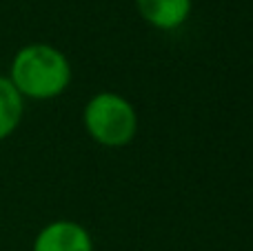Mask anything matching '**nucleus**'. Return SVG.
Returning a JSON list of instances; mask_svg holds the SVG:
<instances>
[{"mask_svg":"<svg viewBox=\"0 0 253 251\" xmlns=\"http://www.w3.org/2000/svg\"><path fill=\"white\" fill-rule=\"evenodd\" d=\"M7 78L25 100H53L69 89L71 62L53 44L31 42L13 53Z\"/></svg>","mask_w":253,"mask_h":251,"instance_id":"obj_1","label":"nucleus"},{"mask_svg":"<svg viewBox=\"0 0 253 251\" xmlns=\"http://www.w3.org/2000/svg\"><path fill=\"white\" fill-rule=\"evenodd\" d=\"M83 125L93 142L109 149H120L131 145L138 133V111L120 93L100 91L84 105Z\"/></svg>","mask_w":253,"mask_h":251,"instance_id":"obj_2","label":"nucleus"},{"mask_svg":"<svg viewBox=\"0 0 253 251\" xmlns=\"http://www.w3.org/2000/svg\"><path fill=\"white\" fill-rule=\"evenodd\" d=\"M31 251H93V240L80 222L53 220L36 234Z\"/></svg>","mask_w":253,"mask_h":251,"instance_id":"obj_3","label":"nucleus"},{"mask_svg":"<svg viewBox=\"0 0 253 251\" xmlns=\"http://www.w3.org/2000/svg\"><path fill=\"white\" fill-rule=\"evenodd\" d=\"M138 13L147 25L160 31H175L189 20L191 0H135Z\"/></svg>","mask_w":253,"mask_h":251,"instance_id":"obj_4","label":"nucleus"},{"mask_svg":"<svg viewBox=\"0 0 253 251\" xmlns=\"http://www.w3.org/2000/svg\"><path fill=\"white\" fill-rule=\"evenodd\" d=\"M25 116V98L7 76H0V142L11 138Z\"/></svg>","mask_w":253,"mask_h":251,"instance_id":"obj_5","label":"nucleus"}]
</instances>
